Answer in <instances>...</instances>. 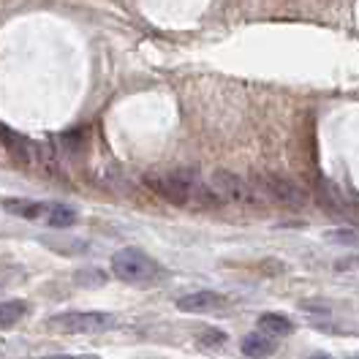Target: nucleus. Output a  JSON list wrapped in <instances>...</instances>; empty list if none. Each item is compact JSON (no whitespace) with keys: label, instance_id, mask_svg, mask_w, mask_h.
<instances>
[{"label":"nucleus","instance_id":"423d86ee","mask_svg":"<svg viewBox=\"0 0 359 359\" xmlns=\"http://www.w3.org/2000/svg\"><path fill=\"white\" fill-rule=\"evenodd\" d=\"M224 305V297L215 292H194L177 299V308L185 313H210Z\"/></svg>","mask_w":359,"mask_h":359},{"label":"nucleus","instance_id":"ddd939ff","mask_svg":"<svg viewBox=\"0 0 359 359\" xmlns=\"http://www.w3.org/2000/svg\"><path fill=\"white\" fill-rule=\"evenodd\" d=\"M311 359H332V357H330V354H313Z\"/></svg>","mask_w":359,"mask_h":359},{"label":"nucleus","instance_id":"6e6552de","mask_svg":"<svg viewBox=\"0 0 359 359\" xmlns=\"http://www.w3.org/2000/svg\"><path fill=\"white\" fill-rule=\"evenodd\" d=\"M243 354L250 359H267L275 354V340L264 332H250L243 337Z\"/></svg>","mask_w":359,"mask_h":359},{"label":"nucleus","instance_id":"f8f14e48","mask_svg":"<svg viewBox=\"0 0 359 359\" xmlns=\"http://www.w3.org/2000/svg\"><path fill=\"white\" fill-rule=\"evenodd\" d=\"M327 237L332 243H343V245H357L359 243V231H351V229H337V231H330Z\"/></svg>","mask_w":359,"mask_h":359},{"label":"nucleus","instance_id":"1a4fd4ad","mask_svg":"<svg viewBox=\"0 0 359 359\" xmlns=\"http://www.w3.org/2000/svg\"><path fill=\"white\" fill-rule=\"evenodd\" d=\"M259 330L269 337H286L294 332V324L289 316L280 313H262L259 316Z\"/></svg>","mask_w":359,"mask_h":359},{"label":"nucleus","instance_id":"39448f33","mask_svg":"<svg viewBox=\"0 0 359 359\" xmlns=\"http://www.w3.org/2000/svg\"><path fill=\"white\" fill-rule=\"evenodd\" d=\"M112 316L109 313H95V311H71V313H60L52 318V324L63 332H74V335H93V332H104L107 327H112Z\"/></svg>","mask_w":359,"mask_h":359},{"label":"nucleus","instance_id":"4468645a","mask_svg":"<svg viewBox=\"0 0 359 359\" xmlns=\"http://www.w3.org/2000/svg\"><path fill=\"white\" fill-rule=\"evenodd\" d=\"M46 359H85V357H46Z\"/></svg>","mask_w":359,"mask_h":359},{"label":"nucleus","instance_id":"7ed1b4c3","mask_svg":"<svg viewBox=\"0 0 359 359\" xmlns=\"http://www.w3.org/2000/svg\"><path fill=\"white\" fill-rule=\"evenodd\" d=\"M210 191L215 194V199H226V202L240 204V207H262L259 191L250 188L245 180L231 175V172H212Z\"/></svg>","mask_w":359,"mask_h":359},{"label":"nucleus","instance_id":"2eb2a0df","mask_svg":"<svg viewBox=\"0 0 359 359\" xmlns=\"http://www.w3.org/2000/svg\"><path fill=\"white\" fill-rule=\"evenodd\" d=\"M351 359H359V357H351Z\"/></svg>","mask_w":359,"mask_h":359},{"label":"nucleus","instance_id":"f03ea898","mask_svg":"<svg viewBox=\"0 0 359 359\" xmlns=\"http://www.w3.org/2000/svg\"><path fill=\"white\" fill-rule=\"evenodd\" d=\"M112 272L123 283L147 286L158 278V264L139 248H123L112 256Z\"/></svg>","mask_w":359,"mask_h":359},{"label":"nucleus","instance_id":"20e7f679","mask_svg":"<svg viewBox=\"0 0 359 359\" xmlns=\"http://www.w3.org/2000/svg\"><path fill=\"white\" fill-rule=\"evenodd\" d=\"M256 191L264 194L272 202H278L280 207H289V210H299L308 202L305 191L294 180L283 177V175H262L256 180Z\"/></svg>","mask_w":359,"mask_h":359},{"label":"nucleus","instance_id":"f257e3e1","mask_svg":"<svg viewBox=\"0 0 359 359\" xmlns=\"http://www.w3.org/2000/svg\"><path fill=\"white\" fill-rule=\"evenodd\" d=\"M147 188H153L161 199L172 204H180V207H188L202 196H215L210 188L204 191L196 172L191 169H175V172H158V175H147L144 177Z\"/></svg>","mask_w":359,"mask_h":359},{"label":"nucleus","instance_id":"0eeeda50","mask_svg":"<svg viewBox=\"0 0 359 359\" xmlns=\"http://www.w3.org/2000/svg\"><path fill=\"white\" fill-rule=\"evenodd\" d=\"M3 207H6V212L25 218V221H39V218H46V212H49V204L30 202V199H6Z\"/></svg>","mask_w":359,"mask_h":359},{"label":"nucleus","instance_id":"9b49d317","mask_svg":"<svg viewBox=\"0 0 359 359\" xmlns=\"http://www.w3.org/2000/svg\"><path fill=\"white\" fill-rule=\"evenodd\" d=\"M25 313H27V305H25L22 299H8V302H0V327H3V330L14 327V324H17Z\"/></svg>","mask_w":359,"mask_h":359},{"label":"nucleus","instance_id":"9d476101","mask_svg":"<svg viewBox=\"0 0 359 359\" xmlns=\"http://www.w3.org/2000/svg\"><path fill=\"white\" fill-rule=\"evenodd\" d=\"M79 221L76 210L74 207H66V204H49V212H46V224L52 229H68Z\"/></svg>","mask_w":359,"mask_h":359}]
</instances>
